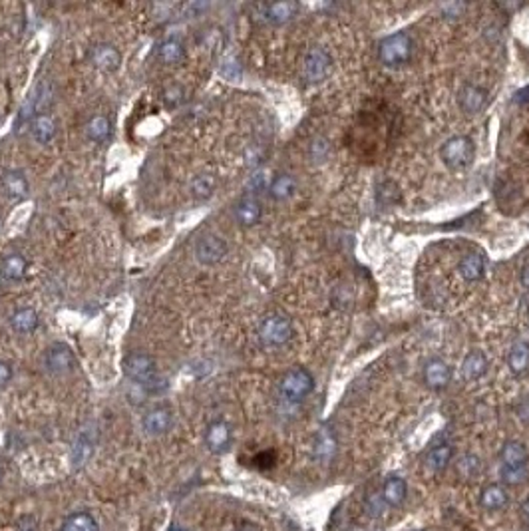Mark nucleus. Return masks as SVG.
Segmentation results:
<instances>
[{
    "label": "nucleus",
    "instance_id": "nucleus-1",
    "mask_svg": "<svg viewBox=\"0 0 529 531\" xmlns=\"http://www.w3.org/2000/svg\"><path fill=\"white\" fill-rule=\"evenodd\" d=\"M123 374L132 382L144 386L146 390H151V392H155L160 384L165 386V382L160 378V372H158V362L148 352L128 354L123 360Z\"/></svg>",
    "mask_w": 529,
    "mask_h": 531
},
{
    "label": "nucleus",
    "instance_id": "nucleus-2",
    "mask_svg": "<svg viewBox=\"0 0 529 531\" xmlns=\"http://www.w3.org/2000/svg\"><path fill=\"white\" fill-rule=\"evenodd\" d=\"M440 158L450 170H466L475 160V144L470 135H454L440 147Z\"/></svg>",
    "mask_w": 529,
    "mask_h": 531
},
{
    "label": "nucleus",
    "instance_id": "nucleus-3",
    "mask_svg": "<svg viewBox=\"0 0 529 531\" xmlns=\"http://www.w3.org/2000/svg\"><path fill=\"white\" fill-rule=\"evenodd\" d=\"M414 54V42L406 32H396L378 44V58L384 66H402Z\"/></svg>",
    "mask_w": 529,
    "mask_h": 531
},
{
    "label": "nucleus",
    "instance_id": "nucleus-4",
    "mask_svg": "<svg viewBox=\"0 0 529 531\" xmlns=\"http://www.w3.org/2000/svg\"><path fill=\"white\" fill-rule=\"evenodd\" d=\"M293 322L285 315H269L259 324V341L267 348H279L293 338Z\"/></svg>",
    "mask_w": 529,
    "mask_h": 531
},
{
    "label": "nucleus",
    "instance_id": "nucleus-5",
    "mask_svg": "<svg viewBox=\"0 0 529 531\" xmlns=\"http://www.w3.org/2000/svg\"><path fill=\"white\" fill-rule=\"evenodd\" d=\"M279 390L286 402L297 404L307 396H311V392L314 390V378L307 368H293V371L285 372V376L281 378Z\"/></svg>",
    "mask_w": 529,
    "mask_h": 531
},
{
    "label": "nucleus",
    "instance_id": "nucleus-6",
    "mask_svg": "<svg viewBox=\"0 0 529 531\" xmlns=\"http://www.w3.org/2000/svg\"><path fill=\"white\" fill-rule=\"evenodd\" d=\"M193 253H195V259L205 267L217 265L221 263L227 253H229V245L227 241L223 239L217 233H204L199 239L195 241V247H193Z\"/></svg>",
    "mask_w": 529,
    "mask_h": 531
},
{
    "label": "nucleus",
    "instance_id": "nucleus-7",
    "mask_svg": "<svg viewBox=\"0 0 529 531\" xmlns=\"http://www.w3.org/2000/svg\"><path fill=\"white\" fill-rule=\"evenodd\" d=\"M332 56L328 54V50L314 46L309 50V54L305 56V64H302V76L305 80H309L311 84H319V82L326 80L332 72Z\"/></svg>",
    "mask_w": 529,
    "mask_h": 531
},
{
    "label": "nucleus",
    "instance_id": "nucleus-8",
    "mask_svg": "<svg viewBox=\"0 0 529 531\" xmlns=\"http://www.w3.org/2000/svg\"><path fill=\"white\" fill-rule=\"evenodd\" d=\"M44 366H46V371L58 374V376L68 374L76 366V357L66 345L54 343L52 346H48L46 352H44Z\"/></svg>",
    "mask_w": 529,
    "mask_h": 531
},
{
    "label": "nucleus",
    "instance_id": "nucleus-9",
    "mask_svg": "<svg viewBox=\"0 0 529 531\" xmlns=\"http://www.w3.org/2000/svg\"><path fill=\"white\" fill-rule=\"evenodd\" d=\"M233 442V432L231 426L223 420H215L207 426L205 430V446L211 454H223L231 448Z\"/></svg>",
    "mask_w": 529,
    "mask_h": 531
},
{
    "label": "nucleus",
    "instance_id": "nucleus-10",
    "mask_svg": "<svg viewBox=\"0 0 529 531\" xmlns=\"http://www.w3.org/2000/svg\"><path fill=\"white\" fill-rule=\"evenodd\" d=\"M0 186H2L4 195L10 201L26 200L28 191H30L26 173L22 170H6L0 177Z\"/></svg>",
    "mask_w": 529,
    "mask_h": 531
},
{
    "label": "nucleus",
    "instance_id": "nucleus-11",
    "mask_svg": "<svg viewBox=\"0 0 529 531\" xmlns=\"http://www.w3.org/2000/svg\"><path fill=\"white\" fill-rule=\"evenodd\" d=\"M92 64L102 72H116L118 68L122 66V52L108 42H100L92 48Z\"/></svg>",
    "mask_w": 529,
    "mask_h": 531
},
{
    "label": "nucleus",
    "instance_id": "nucleus-12",
    "mask_svg": "<svg viewBox=\"0 0 529 531\" xmlns=\"http://www.w3.org/2000/svg\"><path fill=\"white\" fill-rule=\"evenodd\" d=\"M380 500L382 504L390 509H396L400 505L406 502L408 495V484L406 479L400 478V476H390V478L384 479L382 488H380Z\"/></svg>",
    "mask_w": 529,
    "mask_h": 531
},
{
    "label": "nucleus",
    "instance_id": "nucleus-13",
    "mask_svg": "<svg viewBox=\"0 0 529 531\" xmlns=\"http://www.w3.org/2000/svg\"><path fill=\"white\" fill-rule=\"evenodd\" d=\"M174 424V412L167 406H158L146 412L144 416V430L150 436H163L165 432H169V428Z\"/></svg>",
    "mask_w": 529,
    "mask_h": 531
},
{
    "label": "nucleus",
    "instance_id": "nucleus-14",
    "mask_svg": "<svg viewBox=\"0 0 529 531\" xmlns=\"http://www.w3.org/2000/svg\"><path fill=\"white\" fill-rule=\"evenodd\" d=\"M460 107L466 114H480L484 107L488 106L489 94L486 88L475 86V84H468L466 88H461L460 96H458Z\"/></svg>",
    "mask_w": 529,
    "mask_h": 531
},
{
    "label": "nucleus",
    "instance_id": "nucleus-15",
    "mask_svg": "<svg viewBox=\"0 0 529 531\" xmlns=\"http://www.w3.org/2000/svg\"><path fill=\"white\" fill-rule=\"evenodd\" d=\"M263 217V205L255 195H245L243 200L235 205V221L241 227H255Z\"/></svg>",
    "mask_w": 529,
    "mask_h": 531
},
{
    "label": "nucleus",
    "instance_id": "nucleus-16",
    "mask_svg": "<svg viewBox=\"0 0 529 531\" xmlns=\"http://www.w3.org/2000/svg\"><path fill=\"white\" fill-rule=\"evenodd\" d=\"M452 371L450 366L440 359H430L424 364V382L432 390H444L450 384Z\"/></svg>",
    "mask_w": 529,
    "mask_h": 531
},
{
    "label": "nucleus",
    "instance_id": "nucleus-17",
    "mask_svg": "<svg viewBox=\"0 0 529 531\" xmlns=\"http://www.w3.org/2000/svg\"><path fill=\"white\" fill-rule=\"evenodd\" d=\"M261 10H263V18L269 24L281 27V24H286L289 20H293L297 16L299 4L297 2H273V4L261 6Z\"/></svg>",
    "mask_w": 529,
    "mask_h": 531
},
{
    "label": "nucleus",
    "instance_id": "nucleus-18",
    "mask_svg": "<svg viewBox=\"0 0 529 531\" xmlns=\"http://www.w3.org/2000/svg\"><path fill=\"white\" fill-rule=\"evenodd\" d=\"M452 456H454V448L450 446L448 442L436 444L434 448L426 454V458H424V468H426L430 474H442L450 465V462H452Z\"/></svg>",
    "mask_w": 529,
    "mask_h": 531
},
{
    "label": "nucleus",
    "instance_id": "nucleus-19",
    "mask_svg": "<svg viewBox=\"0 0 529 531\" xmlns=\"http://www.w3.org/2000/svg\"><path fill=\"white\" fill-rule=\"evenodd\" d=\"M458 273L463 281L468 283H475L484 277L486 273V259L482 253H468L463 255L458 263Z\"/></svg>",
    "mask_w": 529,
    "mask_h": 531
},
{
    "label": "nucleus",
    "instance_id": "nucleus-20",
    "mask_svg": "<svg viewBox=\"0 0 529 531\" xmlns=\"http://www.w3.org/2000/svg\"><path fill=\"white\" fill-rule=\"evenodd\" d=\"M28 271V261L18 255V253H10L6 255L2 261H0V277L8 283H16V281H22L26 277Z\"/></svg>",
    "mask_w": 529,
    "mask_h": 531
},
{
    "label": "nucleus",
    "instance_id": "nucleus-21",
    "mask_svg": "<svg viewBox=\"0 0 529 531\" xmlns=\"http://www.w3.org/2000/svg\"><path fill=\"white\" fill-rule=\"evenodd\" d=\"M155 56H158V60L162 62L163 66H176L185 58V44L176 36L165 38V40L160 42Z\"/></svg>",
    "mask_w": 529,
    "mask_h": 531
},
{
    "label": "nucleus",
    "instance_id": "nucleus-22",
    "mask_svg": "<svg viewBox=\"0 0 529 531\" xmlns=\"http://www.w3.org/2000/svg\"><path fill=\"white\" fill-rule=\"evenodd\" d=\"M38 313L30 306H22L18 311H14L13 317H10V329H13L16 334H32V332L38 329Z\"/></svg>",
    "mask_w": 529,
    "mask_h": 531
},
{
    "label": "nucleus",
    "instance_id": "nucleus-23",
    "mask_svg": "<svg viewBox=\"0 0 529 531\" xmlns=\"http://www.w3.org/2000/svg\"><path fill=\"white\" fill-rule=\"evenodd\" d=\"M507 502H509V493L502 484H489L488 488H484V491L480 493V504L488 511H498L505 507Z\"/></svg>",
    "mask_w": 529,
    "mask_h": 531
},
{
    "label": "nucleus",
    "instance_id": "nucleus-24",
    "mask_svg": "<svg viewBox=\"0 0 529 531\" xmlns=\"http://www.w3.org/2000/svg\"><path fill=\"white\" fill-rule=\"evenodd\" d=\"M30 133L38 144L46 146L56 137V121L48 114H36L30 121Z\"/></svg>",
    "mask_w": 529,
    "mask_h": 531
},
{
    "label": "nucleus",
    "instance_id": "nucleus-25",
    "mask_svg": "<svg viewBox=\"0 0 529 531\" xmlns=\"http://www.w3.org/2000/svg\"><path fill=\"white\" fill-rule=\"evenodd\" d=\"M217 187V177L213 173H197L190 184V193L195 201H207Z\"/></svg>",
    "mask_w": 529,
    "mask_h": 531
},
{
    "label": "nucleus",
    "instance_id": "nucleus-26",
    "mask_svg": "<svg viewBox=\"0 0 529 531\" xmlns=\"http://www.w3.org/2000/svg\"><path fill=\"white\" fill-rule=\"evenodd\" d=\"M486 372H488V359H486V354L480 352V350L470 352V354L463 359V362H461V376H463L466 380H477V378H482Z\"/></svg>",
    "mask_w": 529,
    "mask_h": 531
},
{
    "label": "nucleus",
    "instance_id": "nucleus-27",
    "mask_svg": "<svg viewBox=\"0 0 529 531\" xmlns=\"http://www.w3.org/2000/svg\"><path fill=\"white\" fill-rule=\"evenodd\" d=\"M297 191V179L291 173H279L269 186V195L275 201H286Z\"/></svg>",
    "mask_w": 529,
    "mask_h": 531
},
{
    "label": "nucleus",
    "instance_id": "nucleus-28",
    "mask_svg": "<svg viewBox=\"0 0 529 531\" xmlns=\"http://www.w3.org/2000/svg\"><path fill=\"white\" fill-rule=\"evenodd\" d=\"M507 366H509L512 374H516V376H521V374H526V372L529 371L528 343L519 341V343H516V345L512 346V350H509V354H507Z\"/></svg>",
    "mask_w": 529,
    "mask_h": 531
},
{
    "label": "nucleus",
    "instance_id": "nucleus-29",
    "mask_svg": "<svg viewBox=\"0 0 529 531\" xmlns=\"http://www.w3.org/2000/svg\"><path fill=\"white\" fill-rule=\"evenodd\" d=\"M86 135L94 144H104L112 135V121L106 116H94L86 124Z\"/></svg>",
    "mask_w": 529,
    "mask_h": 531
},
{
    "label": "nucleus",
    "instance_id": "nucleus-30",
    "mask_svg": "<svg viewBox=\"0 0 529 531\" xmlns=\"http://www.w3.org/2000/svg\"><path fill=\"white\" fill-rule=\"evenodd\" d=\"M529 451L526 448V444L517 442V440H509L505 442L502 448V462L503 465H523L528 464Z\"/></svg>",
    "mask_w": 529,
    "mask_h": 531
},
{
    "label": "nucleus",
    "instance_id": "nucleus-31",
    "mask_svg": "<svg viewBox=\"0 0 529 531\" xmlns=\"http://www.w3.org/2000/svg\"><path fill=\"white\" fill-rule=\"evenodd\" d=\"M60 531H100V530H98V521L94 519V516L86 514V511H78V514H72L70 518H66V521L62 523V530Z\"/></svg>",
    "mask_w": 529,
    "mask_h": 531
},
{
    "label": "nucleus",
    "instance_id": "nucleus-32",
    "mask_svg": "<svg viewBox=\"0 0 529 531\" xmlns=\"http://www.w3.org/2000/svg\"><path fill=\"white\" fill-rule=\"evenodd\" d=\"M335 450H337V440H335V436H332L328 430H321L316 440H314V456H316L319 460L325 462L328 458H332Z\"/></svg>",
    "mask_w": 529,
    "mask_h": 531
},
{
    "label": "nucleus",
    "instance_id": "nucleus-33",
    "mask_svg": "<svg viewBox=\"0 0 529 531\" xmlns=\"http://www.w3.org/2000/svg\"><path fill=\"white\" fill-rule=\"evenodd\" d=\"M456 472H458V476H460L461 479H474L477 478V474L482 472V462H480L477 456L468 454V456H463V458L458 460Z\"/></svg>",
    "mask_w": 529,
    "mask_h": 531
},
{
    "label": "nucleus",
    "instance_id": "nucleus-34",
    "mask_svg": "<svg viewBox=\"0 0 529 531\" xmlns=\"http://www.w3.org/2000/svg\"><path fill=\"white\" fill-rule=\"evenodd\" d=\"M400 200V191H398V186L394 181H382L378 187H376V201L380 205L388 207V205H394Z\"/></svg>",
    "mask_w": 529,
    "mask_h": 531
},
{
    "label": "nucleus",
    "instance_id": "nucleus-35",
    "mask_svg": "<svg viewBox=\"0 0 529 531\" xmlns=\"http://www.w3.org/2000/svg\"><path fill=\"white\" fill-rule=\"evenodd\" d=\"M529 478L528 464L523 465H503L502 468V479L509 486H519Z\"/></svg>",
    "mask_w": 529,
    "mask_h": 531
},
{
    "label": "nucleus",
    "instance_id": "nucleus-36",
    "mask_svg": "<svg viewBox=\"0 0 529 531\" xmlns=\"http://www.w3.org/2000/svg\"><path fill=\"white\" fill-rule=\"evenodd\" d=\"M163 104L174 110V107H179L183 102H185V88L181 84H169L162 94Z\"/></svg>",
    "mask_w": 529,
    "mask_h": 531
},
{
    "label": "nucleus",
    "instance_id": "nucleus-37",
    "mask_svg": "<svg viewBox=\"0 0 529 531\" xmlns=\"http://www.w3.org/2000/svg\"><path fill=\"white\" fill-rule=\"evenodd\" d=\"M92 450H94L92 440L88 438V434H80V438L76 440V444H74V462H76V464L86 462V460L90 458Z\"/></svg>",
    "mask_w": 529,
    "mask_h": 531
},
{
    "label": "nucleus",
    "instance_id": "nucleus-38",
    "mask_svg": "<svg viewBox=\"0 0 529 531\" xmlns=\"http://www.w3.org/2000/svg\"><path fill=\"white\" fill-rule=\"evenodd\" d=\"M312 151V158L316 161L325 160L326 156H328V142L326 140H316L311 147Z\"/></svg>",
    "mask_w": 529,
    "mask_h": 531
},
{
    "label": "nucleus",
    "instance_id": "nucleus-39",
    "mask_svg": "<svg viewBox=\"0 0 529 531\" xmlns=\"http://www.w3.org/2000/svg\"><path fill=\"white\" fill-rule=\"evenodd\" d=\"M10 380H13V366L0 360V386H6Z\"/></svg>",
    "mask_w": 529,
    "mask_h": 531
},
{
    "label": "nucleus",
    "instance_id": "nucleus-40",
    "mask_svg": "<svg viewBox=\"0 0 529 531\" xmlns=\"http://www.w3.org/2000/svg\"><path fill=\"white\" fill-rule=\"evenodd\" d=\"M255 464L257 468H271L275 464V451H263L255 458Z\"/></svg>",
    "mask_w": 529,
    "mask_h": 531
},
{
    "label": "nucleus",
    "instance_id": "nucleus-41",
    "mask_svg": "<svg viewBox=\"0 0 529 531\" xmlns=\"http://www.w3.org/2000/svg\"><path fill=\"white\" fill-rule=\"evenodd\" d=\"M517 416H519V420L523 422V424H529V398L521 400L519 404H517Z\"/></svg>",
    "mask_w": 529,
    "mask_h": 531
},
{
    "label": "nucleus",
    "instance_id": "nucleus-42",
    "mask_svg": "<svg viewBox=\"0 0 529 531\" xmlns=\"http://www.w3.org/2000/svg\"><path fill=\"white\" fill-rule=\"evenodd\" d=\"M516 100L519 102V104H526V102H529V86H526L523 90H519V92H517Z\"/></svg>",
    "mask_w": 529,
    "mask_h": 531
},
{
    "label": "nucleus",
    "instance_id": "nucleus-43",
    "mask_svg": "<svg viewBox=\"0 0 529 531\" xmlns=\"http://www.w3.org/2000/svg\"><path fill=\"white\" fill-rule=\"evenodd\" d=\"M521 285L529 289V263L523 267V271H521Z\"/></svg>",
    "mask_w": 529,
    "mask_h": 531
},
{
    "label": "nucleus",
    "instance_id": "nucleus-44",
    "mask_svg": "<svg viewBox=\"0 0 529 531\" xmlns=\"http://www.w3.org/2000/svg\"><path fill=\"white\" fill-rule=\"evenodd\" d=\"M521 518L526 519V521L529 523V500L523 504V507H521Z\"/></svg>",
    "mask_w": 529,
    "mask_h": 531
},
{
    "label": "nucleus",
    "instance_id": "nucleus-45",
    "mask_svg": "<svg viewBox=\"0 0 529 531\" xmlns=\"http://www.w3.org/2000/svg\"><path fill=\"white\" fill-rule=\"evenodd\" d=\"M233 531H259L257 528H253V525H245V528H239V530H233Z\"/></svg>",
    "mask_w": 529,
    "mask_h": 531
},
{
    "label": "nucleus",
    "instance_id": "nucleus-46",
    "mask_svg": "<svg viewBox=\"0 0 529 531\" xmlns=\"http://www.w3.org/2000/svg\"><path fill=\"white\" fill-rule=\"evenodd\" d=\"M0 479H2V468H0Z\"/></svg>",
    "mask_w": 529,
    "mask_h": 531
}]
</instances>
